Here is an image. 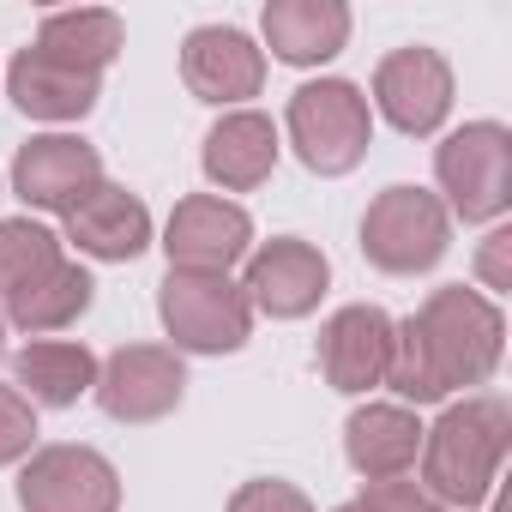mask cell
<instances>
[{
    "label": "cell",
    "instance_id": "1",
    "mask_svg": "<svg viewBox=\"0 0 512 512\" xmlns=\"http://www.w3.org/2000/svg\"><path fill=\"white\" fill-rule=\"evenodd\" d=\"M500 308L464 284L452 290H434L422 302V314H410L398 332H392V362H386V380L416 398V404H434L446 398L452 386H482L500 362Z\"/></svg>",
    "mask_w": 512,
    "mask_h": 512
},
{
    "label": "cell",
    "instance_id": "2",
    "mask_svg": "<svg viewBox=\"0 0 512 512\" xmlns=\"http://www.w3.org/2000/svg\"><path fill=\"white\" fill-rule=\"evenodd\" d=\"M512 440V416L500 398H464L452 404L428 440H422V494L446 506H476L500 482V458Z\"/></svg>",
    "mask_w": 512,
    "mask_h": 512
},
{
    "label": "cell",
    "instance_id": "3",
    "mask_svg": "<svg viewBox=\"0 0 512 512\" xmlns=\"http://www.w3.org/2000/svg\"><path fill=\"white\" fill-rule=\"evenodd\" d=\"M362 247L380 272H428L446 253V205L422 187H386L362 217Z\"/></svg>",
    "mask_w": 512,
    "mask_h": 512
},
{
    "label": "cell",
    "instance_id": "4",
    "mask_svg": "<svg viewBox=\"0 0 512 512\" xmlns=\"http://www.w3.org/2000/svg\"><path fill=\"white\" fill-rule=\"evenodd\" d=\"M434 169H440V187L452 193V211L464 223H488L512 199V139L500 121H476L464 133H452L440 145Z\"/></svg>",
    "mask_w": 512,
    "mask_h": 512
},
{
    "label": "cell",
    "instance_id": "5",
    "mask_svg": "<svg viewBox=\"0 0 512 512\" xmlns=\"http://www.w3.org/2000/svg\"><path fill=\"white\" fill-rule=\"evenodd\" d=\"M290 133H296L308 169L344 175V169H356L362 151H368V103H362V91L344 85V79L308 85V91H296V103H290Z\"/></svg>",
    "mask_w": 512,
    "mask_h": 512
},
{
    "label": "cell",
    "instance_id": "6",
    "mask_svg": "<svg viewBox=\"0 0 512 512\" xmlns=\"http://www.w3.org/2000/svg\"><path fill=\"white\" fill-rule=\"evenodd\" d=\"M163 320L187 350H235L247 338V296L223 272H169Z\"/></svg>",
    "mask_w": 512,
    "mask_h": 512
},
{
    "label": "cell",
    "instance_id": "7",
    "mask_svg": "<svg viewBox=\"0 0 512 512\" xmlns=\"http://www.w3.org/2000/svg\"><path fill=\"white\" fill-rule=\"evenodd\" d=\"M374 97H380V109H386L392 127L434 133L446 121V109H452V73H446V61L434 49H398V55L380 61Z\"/></svg>",
    "mask_w": 512,
    "mask_h": 512
},
{
    "label": "cell",
    "instance_id": "8",
    "mask_svg": "<svg viewBox=\"0 0 512 512\" xmlns=\"http://www.w3.org/2000/svg\"><path fill=\"white\" fill-rule=\"evenodd\" d=\"M25 512H115V470L97 452L55 446L19 482Z\"/></svg>",
    "mask_w": 512,
    "mask_h": 512
},
{
    "label": "cell",
    "instance_id": "9",
    "mask_svg": "<svg viewBox=\"0 0 512 512\" xmlns=\"http://www.w3.org/2000/svg\"><path fill=\"white\" fill-rule=\"evenodd\" d=\"M247 247V211L223 199H187L169 217V260L175 272H223Z\"/></svg>",
    "mask_w": 512,
    "mask_h": 512
},
{
    "label": "cell",
    "instance_id": "10",
    "mask_svg": "<svg viewBox=\"0 0 512 512\" xmlns=\"http://www.w3.org/2000/svg\"><path fill=\"white\" fill-rule=\"evenodd\" d=\"M392 362V320L380 308H344L320 338V368L338 392H368L386 380Z\"/></svg>",
    "mask_w": 512,
    "mask_h": 512
},
{
    "label": "cell",
    "instance_id": "11",
    "mask_svg": "<svg viewBox=\"0 0 512 512\" xmlns=\"http://www.w3.org/2000/svg\"><path fill=\"white\" fill-rule=\"evenodd\" d=\"M181 404V362L169 350H121L103 374V410L121 422H151Z\"/></svg>",
    "mask_w": 512,
    "mask_h": 512
},
{
    "label": "cell",
    "instance_id": "12",
    "mask_svg": "<svg viewBox=\"0 0 512 512\" xmlns=\"http://www.w3.org/2000/svg\"><path fill=\"white\" fill-rule=\"evenodd\" d=\"M320 290H326V260L308 241H272L260 260L247 266V296L278 320L308 314L320 302Z\"/></svg>",
    "mask_w": 512,
    "mask_h": 512
},
{
    "label": "cell",
    "instance_id": "13",
    "mask_svg": "<svg viewBox=\"0 0 512 512\" xmlns=\"http://www.w3.org/2000/svg\"><path fill=\"white\" fill-rule=\"evenodd\" d=\"M181 67H187V85L205 103H235V97L260 91V49H253L241 31H223V25L193 31Z\"/></svg>",
    "mask_w": 512,
    "mask_h": 512
},
{
    "label": "cell",
    "instance_id": "14",
    "mask_svg": "<svg viewBox=\"0 0 512 512\" xmlns=\"http://www.w3.org/2000/svg\"><path fill=\"white\" fill-rule=\"evenodd\" d=\"M19 193L49 211H73L97 187V151L79 139H31L19 151Z\"/></svg>",
    "mask_w": 512,
    "mask_h": 512
},
{
    "label": "cell",
    "instance_id": "15",
    "mask_svg": "<svg viewBox=\"0 0 512 512\" xmlns=\"http://www.w3.org/2000/svg\"><path fill=\"white\" fill-rule=\"evenodd\" d=\"M67 223H73V241L85 253H97V260H133V253L145 247V235H151L145 205L127 199L121 187H103V181L67 211Z\"/></svg>",
    "mask_w": 512,
    "mask_h": 512
},
{
    "label": "cell",
    "instance_id": "16",
    "mask_svg": "<svg viewBox=\"0 0 512 512\" xmlns=\"http://www.w3.org/2000/svg\"><path fill=\"white\" fill-rule=\"evenodd\" d=\"M416 452H422V428H416L410 410H398V404H368V410L350 416V458H356L362 476H374V482L404 476V470L416 464Z\"/></svg>",
    "mask_w": 512,
    "mask_h": 512
},
{
    "label": "cell",
    "instance_id": "17",
    "mask_svg": "<svg viewBox=\"0 0 512 512\" xmlns=\"http://www.w3.org/2000/svg\"><path fill=\"white\" fill-rule=\"evenodd\" d=\"M266 37L284 61H326L344 49L350 37V13L332 7V0H278V7H266Z\"/></svg>",
    "mask_w": 512,
    "mask_h": 512
},
{
    "label": "cell",
    "instance_id": "18",
    "mask_svg": "<svg viewBox=\"0 0 512 512\" xmlns=\"http://www.w3.org/2000/svg\"><path fill=\"white\" fill-rule=\"evenodd\" d=\"M272 163H278V133H272L266 115H229V121H217L211 139H205V169H211V181H223V187H253V181H266Z\"/></svg>",
    "mask_w": 512,
    "mask_h": 512
},
{
    "label": "cell",
    "instance_id": "19",
    "mask_svg": "<svg viewBox=\"0 0 512 512\" xmlns=\"http://www.w3.org/2000/svg\"><path fill=\"white\" fill-rule=\"evenodd\" d=\"M13 97L25 115H49V121H67V115H85L97 103V79L91 73H73L37 49H25L13 61Z\"/></svg>",
    "mask_w": 512,
    "mask_h": 512
},
{
    "label": "cell",
    "instance_id": "20",
    "mask_svg": "<svg viewBox=\"0 0 512 512\" xmlns=\"http://www.w3.org/2000/svg\"><path fill=\"white\" fill-rule=\"evenodd\" d=\"M115 49H121V25H115L109 13H55V19L43 25V37H37V55L61 61V67H73V73H91V79H97V67H103Z\"/></svg>",
    "mask_w": 512,
    "mask_h": 512
},
{
    "label": "cell",
    "instance_id": "21",
    "mask_svg": "<svg viewBox=\"0 0 512 512\" xmlns=\"http://www.w3.org/2000/svg\"><path fill=\"white\" fill-rule=\"evenodd\" d=\"M19 386L37 398V404H73L91 380H97V362L79 350V344H31L19 362H13Z\"/></svg>",
    "mask_w": 512,
    "mask_h": 512
},
{
    "label": "cell",
    "instance_id": "22",
    "mask_svg": "<svg viewBox=\"0 0 512 512\" xmlns=\"http://www.w3.org/2000/svg\"><path fill=\"white\" fill-rule=\"evenodd\" d=\"M85 302H91V278L79 272V266H55L49 278H37L31 290H19V296H7V308H13V320L25 326V332H55V326H67L73 314H85Z\"/></svg>",
    "mask_w": 512,
    "mask_h": 512
},
{
    "label": "cell",
    "instance_id": "23",
    "mask_svg": "<svg viewBox=\"0 0 512 512\" xmlns=\"http://www.w3.org/2000/svg\"><path fill=\"white\" fill-rule=\"evenodd\" d=\"M55 266H61V247H55L49 229H37V223H0V290H7V296L31 290Z\"/></svg>",
    "mask_w": 512,
    "mask_h": 512
},
{
    "label": "cell",
    "instance_id": "24",
    "mask_svg": "<svg viewBox=\"0 0 512 512\" xmlns=\"http://www.w3.org/2000/svg\"><path fill=\"white\" fill-rule=\"evenodd\" d=\"M31 434H37V422H31V404H25L19 392H7V386H0V464H7V458H19V452L31 446Z\"/></svg>",
    "mask_w": 512,
    "mask_h": 512
},
{
    "label": "cell",
    "instance_id": "25",
    "mask_svg": "<svg viewBox=\"0 0 512 512\" xmlns=\"http://www.w3.org/2000/svg\"><path fill=\"white\" fill-rule=\"evenodd\" d=\"M362 512H440L416 482H404V476H386V482H374L368 494H362Z\"/></svg>",
    "mask_w": 512,
    "mask_h": 512
},
{
    "label": "cell",
    "instance_id": "26",
    "mask_svg": "<svg viewBox=\"0 0 512 512\" xmlns=\"http://www.w3.org/2000/svg\"><path fill=\"white\" fill-rule=\"evenodd\" d=\"M235 512H308V500L290 482H247L235 494Z\"/></svg>",
    "mask_w": 512,
    "mask_h": 512
},
{
    "label": "cell",
    "instance_id": "27",
    "mask_svg": "<svg viewBox=\"0 0 512 512\" xmlns=\"http://www.w3.org/2000/svg\"><path fill=\"white\" fill-rule=\"evenodd\" d=\"M476 272L488 290H512V229H494L476 253Z\"/></svg>",
    "mask_w": 512,
    "mask_h": 512
},
{
    "label": "cell",
    "instance_id": "28",
    "mask_svg": "<svg viewBox=\"0 0 512 512\" xmlns=\"http://www.w3.org/2000/svg\"><path fill=\"white\" fill-rule=\"evenodd\" d=\"M344 512H362V506H344Z\"/></svg>",
    "mask_w": 512,
    "mask_h": 512
}]
</instances>
